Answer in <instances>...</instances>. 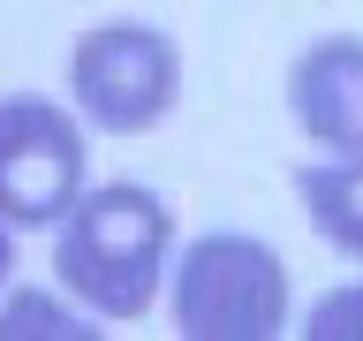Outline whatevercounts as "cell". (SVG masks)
Here are the masks:
<instances>
[{"instance_id": "cell-3", "label": "cell", "mask_w": 363, "mask_h": 341, "mask_svg": "<svg viewBox=\"0 0 363 341\" xmlns=\"http://www.w3.org/2000/svg\"><path fill=\"white\" fill-rule=\"evenodd\" d=\"M174 84H182V53L152 23H99L68 53V91H76L84 121L113 136L152 129L174 107Z\"/></svg>"}, {"instance_id": "cell-6", "label": "cell", "mask_w": 363, "mask_h": 341, "mask_svg": "<svg viewBox=\"0 0 363 341\" xmlns=\"http://www.w3.org/2000/svg\"><path fill=\"white\" fill-rule=\"evenodd\" d=\"M295 197L311 205V227L340 258H363V152H340L325 167H303L295 175Z\"/></svg>"}, {"instance_id": "cell-9", "label": "cell", "mask_w": 363, "mask_h": 341, "mask_svg": "<svg viewBox=\"0 0 363 341\" xmlns=\"http://www.w3.org/2000/svg\"><path fill=\"white\" fill-rule=\"evenodd\" d=\"M8 266H16V250H8V235H0V281H8Z\"/></svg>"}, {"instance_id": "cell-7", "label": "cell", "mask_w": 363, "mask_h": 341, "mask_svg": "<svg viewBox=\"0 0 363 341\" xmlns=\"http://www.w3.org/2000/svg\"><path fill=\"white\" fill-rule=\"evenodd\" d=\"M84 341L91 326L76 311H61L53 296H38V288H23V296H8V311H0V341Z\"/></svg>"}, {"instance_id": "cell-1", "label": "cell", "mask_w": 363, "mask_h": 341, "mask_svg": "<svg viewBox=\"0 0 363 341\" xmlns=\"http://www.w3.org/2000/svg\"><path fill=\"white\" fill-rule=\"evenodd\" d=\"M174 220L144 182H106L84 190L61 220V250L53 266L99 318H144L159 296V266H167Z\"/></svg>"}, {"instance_id": "cell-2", "label": "cell", "mask_w": 363, "mask_h": 341, "mask_svg": "<svg viewBox=\"0 0 363 341\" xmlns=\"http://www.w3.org/2000/svg\"><path fill=\"white\" fill-rule=\"evenodd\" d=\"M174 326L189 341H272L288 326V266L257 235H197L174 266Z\"/></svg>"}, {"instance_id": "cell-5", "label": "cell", "mask_w": 363, "mask_h": 341, "mask_svg": "<svg viewBox=\"0 0 363 341\" xmlns=\"http://www.w3.org/2000/svg\"><path fill=\"white\" fill-rule=\"evenodd\" d=\"M295 121L311 129V144L333 152H363V38H318L288 76Z\"/></svg>"}, {"instance_id": "cell-8", "label": "cell", "mask_w": 363, "mask_h": 341, "mask_svg": "<svg viewBox=\"0 0 363 341\" xmlns=\"http://www.w3.org/2000/svg\"><path fill=\"white\" fill-rule=\"evenodd\" d=\"M311 341H363V288H333L311 303Z\"/></svg>"}, {"instance_id": "cell-4", "label": "cell", "mask_w": 363, "mask_h": 341, "mask_svg": "<svg viewBox=\"0 0 363 341\" xmlns=\"http://www.w3.org/2000/svg\"><path fill=\"white\" fill-rule=\"evenodd\" d=\"M84 197V129L53 99H0V220L53 227Z\"/></svg>"}]
</instances>
